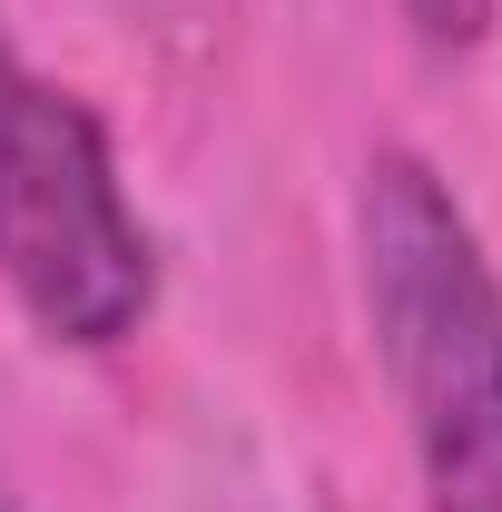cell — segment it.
Listing matches in <instances>:
<instances>
[{
  "mask_svg": "<svg viewBox=\"0 0 502 512\" xmlns=\"http://www.w3.org/2000/svg\"><path fill=\"white\" fill-rule=\"evenodd\" d=\"M365 306L394 375L424 512H502V276L424 158L365 168Z\"/></svg>",
  "mask_w": 502,
  "mask_h": 512,
  "instance_id": "obj_1",
  "label": "cell"
},
{
  "mask_svg": "<svg viewBox=\"0 0 502 512\" xmlns=\"http://www.w3.org/2000/svg\"><path fill=\"white\" fill-rule=\"evenodd\" d=\"M0 286L60 345H119L148 316V237L109 138L60 79L0 40Z\"/></svg>",
  "mask_w": 502,
  "mask_h": 512,
  "instance_id": "obj_2",
  "label": "cell"
},
{
  "mask_svg": "<svg viewBox=\"0 0 502 512\" xmlns=\"http://www.w3.org/2000/svg\"><path fill=\"white\" fill-rule=\"evenodd\" d=\"M404 10H414V30H424L434 50H463V40H483V30H493L502 0H404Z\"/></svg>",
  "mask_w": 502,
  "mask_h": 512,
  "instance_id": "obj_3",
  "label": "cell"
}]
</instances>
